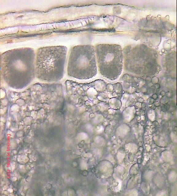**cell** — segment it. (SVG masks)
Listing matches in <instances>:
<instances>
[{"instance_id": "6da1fadb", "label": "cell", "mask_w": 177, "mask_h": 196, "mask_svg": "<svg viewBox=\"0 0 177 196\" xmlns=\"http://www.w3.org/2000/svg\"><path fill=\"white\" fill-rule=\"evenodd\" d=\"M35 57L34 50L29 47L12 49L1 54V78L13 87L26 86L35 77Z\"/></svg>"}, {"instance_id": "7a4b0ae2", "label": "cell", "mask_w": 177, "mask_h": 196, "mask_svg": "<svg viewBox=\"0 0 177 196\" xmlns=\"http://www.w3.org/2000/svg\"><path fill=\"white\" fill-rule=\"evenodd\" d=\"M67 52V47L64 46L38 48L35 60V77L47 82L57 81L62 79Z\"/></svg>"}, {"instance_id": "3957f363", "label": "cell", "mask_w": 177, "mask_h": 196, "mask_svg": "<svg viewBox=\"0 0 177 196\" xmlns=\"http://www.w3.org/2000/svg\"><path fill=\"white\" fill-rule=\"evenodd\" d=\"M124 69L139 76L153 77L160 70L155 50L144 45L133 47L128 52L123 50Z\"/></svg>"}, {"instance_id": "277c9868", "label": "cell", "mask_w": 177, "mask_h": 196, "mask_svg": "<svg viewBox=\"0 0 177 196\" xmlns=\"http://www.w3.org/2000/svg\"><path fill=\"white\" fill-rule=\"evenodd\" d=\"M97 73L94 47L91 44L73 47L69 58L68 75L79 79H87L95 76Z\"/></svg>"}, {"instance_id": "5b68a950", "label": "cell", "mask_w": 177, "mask_h": 196, "mask_svg": "<svg viewBox=\"0 0 177 196\" xmlns=\"http://www.w3.org/2000/svg\"><path fill=\"white\" fill-rule=\"evenodd\" d=\"M94 48L97 65L100 74L110 80L117 79L123 69V54L121 46L100 44Z\"/></svg>"}]
</instances>
